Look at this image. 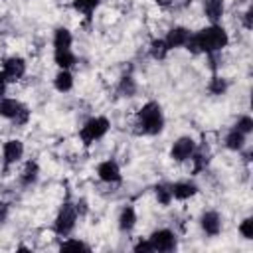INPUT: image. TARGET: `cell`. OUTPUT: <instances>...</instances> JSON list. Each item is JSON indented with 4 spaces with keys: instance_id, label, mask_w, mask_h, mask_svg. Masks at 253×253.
<instances>
[{
    "instance_id": "obj_27",
    "label": "cell",
    "mask_w": 253,
    "mask_h": 253,
    "mask_svg": "<svg viewBox=\"0 0 253 253\" xmlns=\"http://www.w3.org/2000/svg\"><path fill=\"white\" fill-rule=\"evenodd\" d=\"M233 128H237L239 132H243L245 136H249V134L253 132V119H251L249 115H241V117L237 119V123L233 125Z\"/></svg>"
},
{
    "instance_id": "obj_34",
    "label": "cell",
    "mask_w": 253,
    "mask_h": 253,
    "mask_svg": "<svg viewBox=\"0 0 253 253\" xmlns=\"http://www.w3.org/2000/svg\"><path fill=\"white\" fill-rule=\"evenodd\" d=\"M154 2H156L158 8H164V10H168V8L174 6V0H154Z\"/></svg>"
},
{
    "instance_id": "obj_21",
    "label": "cell",
    "mask_w": 253,
    "mask_h": 253,
    "mask_svg": "<svg viewBox=\"0 0 253 253\" xmlns=\"http://www.w3.org/2000/svg\"><path fill=\"white\" fill-rule=\"evenodd\" d=\"M136 81L132 75H123L119 79V85H117V95L119 97H134L136 95Z\"/></svg>"
},
{
    "instance_id": "obj_3",
    "label": "cell",
    "mask_w": 253,
    "mask_h": 253,
    "mask_svg": "<svg viewBox=\"0 0 253 253\" xmlns=\"http://www.w3.org/2000/svg\"><path fill=\"white\" fill-rule=\"evenodd\" d=\"M77 219H79V215H77L75 204H73L71 200H65V202L61 204V208H59L55 219H53V231H55V235H59V237H69V235L73 233L75 225H77Z\"/></svg>"
},
{
    "instance_id": "obj_29",
    "label": "cell",
    "mask_w": 253,
    "mask_h": 253,
    "mask_svg": "<svg viewBox=\"0 0 253 253\" xmlns=\"http://www.w3.org/2000/svg\"><path fill=\"white\" fill-rule=\"evenodd\" d=\"M132 251H134V253H152L154 249H152V245H150V241H148V237H146V239L136 241V243L132 245Z\"/></svg>"
},
{
    "instance_id": "obj_23",
    "label": "cell",
    "mask_w": 253,
    "mask_h": 253,
    "mask_svg": "<svg viewBox=\"0 0 253 253\" xmlns=\"http://www.w3.org/2000/svg\"><path fill=\"white\" fill-rule=\"evenodd\" d=\"M99 4H101V0H73L71 2L73 10L79 12V14H83L85 18H91L93 12L99 8Z\"/></svg>"
},
{
    "instance_id": "obj_6",
    "label": "cell",
    "mask_w": 253,
    "mask_h": 253,
    "mask_svg": "<svg viewBox=\"0 0 253 253\" xmlns=\"http://www.w3.org/2000/svg\"><path fill=\"white\" fill-rule=\"evenodd\" d=\"M148 241L152 245L154 251H160V253H170L178 247V239H176V233L172 229H166V227H160V229H154L150 235H148Z\"/></svg>"
},
{
    "instance_id": "obj_9",
    "label": "cell",
    "mask_w": 253,
    "mask_h": 253,
    "mask_svg": "<svg viewBox=\"0 0 253 253\" xmlns=\"http://www.w3.org/2000/svg\"><path fill=\"white\" fill-rule=\"evenodd\" d=\"M24 156V142L18 140V138H10L4 142L2 146V162H4V172L14 166L16 162H20Z\"/></svg>"
},
{
    "instance_id": "obj_16",
    "label": "cell",
    "mask_w": 253,
    "mask_h": 253,
    "mask_svg": "<svg viewBox=\"0 0 253 253\" xmlns=\"http://www.w3.org/2000/svg\"><path fill=\"white\" fill-rule=\"evenodd\" d=\"M40 178V166L36 160H28L20 172V184L22 188H32Z\"/></svg>"
},
{
    "instance_id": "obj_20",
    "label": "cell",
    "mask_w": 253,
    "mask_h": 253,
    "mask_svg": "<svg viewBox=\"0 0 253 253\" xmlns=\"http://www.w3.org/2000/svg\"><path fill=\"white\" fill-rule=\"evenodd\" d=\"M53 87L59 91V93H67L73 89V75L69 69H59L53 77Z\"/></svg>"
},
{
    "instance_id": "obj_1",
    "label": "cell",
    "mask_w": 253,
    "mask_h": 253,
    "mask_svg": "<svg viewBox=\"0 0 253 253\" xmlns=\"http://www.w3.org/2000/svg\"><path fill=\"white\" fill-rule=\"evenodd\" d=\"M227 43H229V36L225 32V28L221 24H210L208 28H202L200 32H194L184 47L190 53L200 55V53L221 51L223 47H227Z\"/></svg>"
},
{
    "instance_id": "obj_18",
    "label": "cell",
    "mask_w": 253,
    "mask_h": 253,
    "mask_svg": "<svg viewBox=\"0 0 253 253\" xmlns=\"http://www.w3.org/2000/svg\"><path fill=\"white\" fill-rule=\"evenodd\" d=\"M245 142H247V136H245L243 132H239L237 128H233V126L227 130V134H225V138H223L225 148H227V150H233V152H241V150L245 148Z\"/></svg>"
},
{
    "instance_id": "obj_22",
    "label": "cell",
    "mask_w": 253,
    "mask_h": 253,
    "mask_svg": "<svg viewBox=\"0 0 253 253\" xmlns=\"http://www.w3.org/2000/svg\"><path fill=\"white\" fill-rule=\"evenodd\" d=\"M154 196H156V200H158V204L162 208H168L172 204V200H174L172 198V188H170L168 182H158L154 186Z\"/></svg>"
},
{
    "instance_id": "obj_13",
    "label": "cell",
    "mask_w": 253,
    "mask_h": 253,
    "mask_svg": "<svg viewBox=\"0 0 253 253\" xmlns=\"http://www.w3.org/2000/svg\"><path fill=\"white\" fill-rule=\"evenodd\" d=\"M170 188H172V198L180 200V202L190 200V198H194L198 194V186L194 182H190V180H178V182L170 184Z\"/></svg>"
},
{
    "instance_id": "obj_15",
    "label": "cell",
    "mask_w": 253,
    "mask_h": 253,
    "mask_svg": "<svg viewBox=\"0 0 253 253\" xmlns=\"http://www.w3.org/2000/svg\"><path fill=\"white\" fill-rule=\"evenodd\" d=\"M71 45H73L71 32L67 28H63V26L55 28V32H53V53L55 51H69Z\"/></svg>"
},
{
    "instance_id": "obj_7",
    "label": "cell",
    "mask_w": 253,
    "mask_h": 253,
    "mask_svg": "<svg viewBox=\"0 0 253 253\" xmlns=\"http://www.w3.org/2000/svg\"><path fill=\"white\" fill-rule=\"evenodd\" d=\"M26 59L20 55H10L2 63V73L8 79V83H16L26 75Z\"/></svg>"
},
{
    "instance_id": "obj_12",
    "label": "cell",
    "mask_w": 253,
    "mask_h": 253,
    "mask_svg": "<svg viewBox=\"0 0 253 253\" xmlns=\"http://www.w3.org/2000/svg\"><path fill=\"white\" fill-rule=\"evenodd\" d=\"M190 36H192V32H190L188 28H184V26H174V28H170L168 34L164 36V42H166L168 49L172 51V49L184 47L186 42L190 40Z\"/></svg>"
},
{
    "instance_id": "obj_17",
    "label": "cell",
    "mask_w": 253,
    "mask_h": 253,
    "mask_svg": "<svg viewBox=\"0 0 253 253\" xmlns=\"http://www.w3.org/2000/svg\"><path fill=\"white\" fill-rule=\"evenodd\" d=\"M117 225L123 233H130L136 225V210L132 206H125L117 217Z\"/></svg>"
},
{
    "instance_id": "obj_4",
    "label": "cell",
    "mask_w": 253,
    "mask_h": 253,
    "mask_svg": "<svg viewBox=\"0 0 253 253\" xmlns=\"http://www.w3.org/2000/svg\"><path fill=\"white\" fill-rule=\"evenodd\" d=\"M109 128H111V123H109L107 117H91L79 128V138L85 146H91L93 142L101 140L109 132Z\"/></svg>"
},
{
    "instance_id": "obj_33",
    "label": "cell",
    "mask_w": 253,
    "mask_h": 253,
    "mask_svg": "<svg viewBox=\"0 0 253 253\" xmlns=\"http://www.w3.org/2000/svg\"><path fill=\"white\" fill-rule=\"evenodd\" d=\"M6 87H8V79L4 77V73L0 71V99L4 97V93H6Z\"/></svg>"
},
{
    "instance_id": "obj_26",
    "label": "cell",
    "mask_w": 253,
    "mask_h": 253,
    "mask_svg": "<svg viewBox=\"0 0 253 253\" xmlns=\"http://www.w3.org/2000/svg\"><path fill=\"white\" fill-rule=\"evenodd\" d=\"M59 249L61 251H71V249L73 251H91V247L81 239H65V241H61Z\"/></svg>"
},
{
    "instance_id": "obj_32",
    "label": "cell",
    "mask_w": 253,
    "mask_h": 253,
    "mask_svg": "<svg viewBox=\"0 0 253 253\" xmlns=\"http://www.w3.org/2000/svg\"><path fill=\"white\" fill-rule=\"evenodd\" d=\"M8 211H10L8 204H0V223H4V221H6V217H8Z\"/></svg>"
},
{
    "instance_id": "obj_28",
    "label": "cell",
    "mask_w": 253,
    "mask_h": 253,
    "mask_svg": "<svg viewBox=\"0 0 253 253\" xmlns=\"http://www.w3.org/2000/svg\"><path fill=\"white\" fill-rule=\"evenodd\" d=\"M239 233L243 239H253V219L251 217H245L239 223Z\"/></svg>"
},
{
    "instance_id": "obj_14",
    "label": "cell",
    "mask_w": 253,
    "mask_h": 253,
    "mask_svg": "<svg viewBox=\"0 0 253 253\" xmlns=\"http://www.w3.org/2000/svg\"><path fill=\"white\" fill-rule=\"evenodd\" d=\"M202 6H204L206 18L211 24H219V20L223 18V12H225L223 0H202Z\"/></svg>"
},
{
    "instance_id": "obj_35",
    "label": "cell",
    "mask_w": 253,
    "mask_h": 253,
    "mask_svg": "<svg viewBox=\"0 0 253 253\" xmlns=\"http://www.w3.org/2000/svg\"><path fill=\"white\" fill-rule=\"evenodd\" d=\"M243 160H245V162H251V150H247V152L243 154Z\"/></svg>"
},
{
    "instance_id": "obj_19",
    "label": "cell",
    "mask_w": 253,
    "mask_h": 253,
    "mask_svg": "<svg viewBox=\"0 0 253 253\" xmlns=\"http://www.w3.org/2000/svg\"><path fill=\"white\" fill-rule=\"evenodd\" d=\"M190 160H192V164H194V168H192L194 174H200L202 170H206L208 164H210V150L206 148V144L196 146V150H194V154L190 156Z\"/></svg>"
},
{
    "instance_id": "obj_25",
    "label": "cell",
    "mask_w": 253,
    "mask_h": 253,
    "mask_svg": "<svg viewBox=\"0 0 253 253\" xmlns=\"http://www.w3.org/2000/svg\"><path fill=\"white\" fill-rule=\"evenodd\" d=\"M227 79H223V77H219V75H213L211 79H210V83H208V91H210V95H215V97H219V95H223L225 91H227Z\"/></svg>"
},
{
    "instance_id": "obj_31",
    "label": "cell",
    "mask_w": 253,
    "mask_h": 253,
    "mask_svg": "<svg viewBox=\"0 0 253 253\" xmlns=\"http://www.w3.org/2000/svg\"><path fill=\"white\" fill-rule=\"evenodd\" d=\"M251 18H253V12L247 8V10L243 12V18H241V22H243V28H245V30H251V28H253V20H251Z\"/></svg>"
},
{
    "instance_id": "obj_30",
    "label": "cell",
    "mask_w": 253,
    "mask_h": 253,
    "mask_svg": "<svg viewBox=\"0 0 253 253\" xmlns=\"http://www.w3.org/2000/svg\"><path fill=\"white\" fill-rule=\"evenodd\" d=\"M75 210H77V215H79V217H83V215L87 213V210H89L87 200H85V198H79V200L75 202Z\"/></svg>"
},
{
    "instance_id": "obj_5",
    "label": "cell",
    "mask_w": 253,
    "mask_h": 253,
    "mask_svg": "<svg viewBox=\"0 0 253 253\" xmlns=\"http://www.w3.org/2000/svg\"><path fill=\"white\" fill-rule=\"evenodd\" d=\"M0 117L18 125V126H24L28 121H30V109L18 101V99H12V97H2L0 99Z\"/></svg>"
},
{
    "instance_id": "obj_10",
    "label": "cell",
    "mask_w": 253,
    "mask_h": 253,
    "mask_svg": "<svg viewBox=\"0 0 253 253\" xmlns=\"http://www.w3.org/2000/svg\"><path fill=\"white\" fill-rule=\"evenodd\" d=\"M200 227L206 235L210 237H215L221 233V227H223V221H221V215L215 211V210H208L200 215Z\"/></svg>"
},
{
    "instance_id": "obj_2",
    "label": "cell",
    "mask_w": 253,
    "mask_h": 253,
    "mask_svg": "<svg viewBox=\"0 0 253 253\" xmlns=\"http://www.w3.org/2000/svg\"><path fill=\"white\" fill-rule=\"evenodd\" d=\"M166 119L162 113V107L156 101H146L136 111V130L144 136H156L164 130Z\"/></svg>"
},
{
    "instance_id": "obj_24",
    "label": "cell",
    "mask_w": 253,
    "mask_h": 253,
    "mask_svg": "<svg viewBox=\"0 0 253 253\" xmlns=\"http://www.w3.org/2000/svg\"><path fill=\"white\" fill-rule=\"evenodd\" d=\"M168 51H170V49H168V45H166L164 38H158V40H152V42H150L148 53H150V57H152V59H156V61H162V59H166Z\"/></svg>"
},
{
    "instance_id": "obj_11",
    "label": "cell",
    "mask_w": 253,
    "mask_h": 253,
    "mask_svg": "<svg viewBox=\"0 0 253 253\" xmlns=\"http://www.w3.org/2000/svg\"><path fill=\"white\" fill-rule=\"evenodd\" d=\"M97 176L101 182L105 184H119L123 180V174H121V168L115 160H103L99 166H97Z\"/></svg>"
},
{
    "instance_id": "obj_8",
    "label": "cell",
    "mask_w": 253,
    "mask_h": 253,
    "mask_svg": "<svg viewBox=\"0 0 253 253\" xmlns=\"http://www.w3.org/2000/svg\"><path fill=\"white\" fill-rule=\"evenodd\" d=\"M196 146L198 144H196V140L192 136H180L178 140H174V144L170 148V158L174 162H186L194 154Z\"/></svg>"
}]
</instances>
